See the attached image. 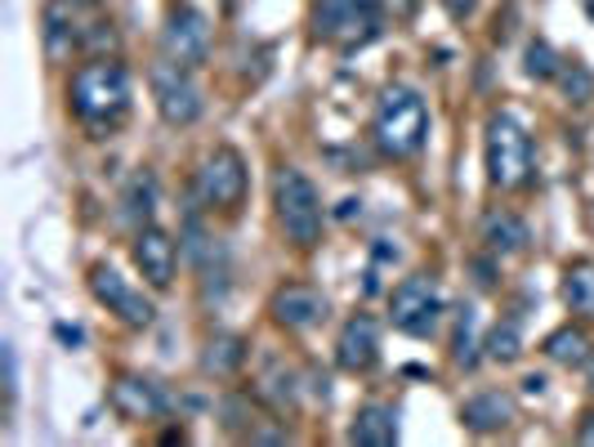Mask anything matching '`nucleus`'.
<instances>
[{
	"label": "nucleus",
	"instance_id": "nucleus-1",
	"mask_svg": "<svg viewBox=\"0 0 594 447\" xmlns=\"http://www.w3.org/2000/svg\"><path fill=\"white\" fill-rule=\"evenodd\" d=\"M131 98H135V85H131V72L126 63L116 59H90L72 72V85H67V103L76 112V122L94 135H112L131 117Z\"/></svg>",
	"mask_w": 594,
	"mask_h": 447
},
{
	"label": "nucleus",
	"instance_id": "nucleus-2",
	"mask_svg": "<svg viewBox=\"0 0 594 447\" xmlns=\"http://www.w3.org/2000/svg\"><path fill=\"white\" fill-rule=\"evenodd\" d=\"M372 139L385 157L407 162L425 148L429 139V107L411 85H389L376 103V117H372Z\"/></svg>",
	"mask_w": 594,
	"mask_h": 447
},
{
	"label": "nucleus",
	"instance_id": "nucleus-3",
	"mask_svg": "<svg viewBox=\"0 0 594 447\" xmlns=\"http://www.w3.org/2000/svg\"><path fill=\"white\" fill-rule=\"evenodd\" d=\"M483 166H488V184L501 193H514L532 179V135L519 117L497 112L483 135Z\"/></svg>",
	"mask_w": 594,
	"mask_h": 447
},
{
	"label": "nucleus",
	"instance_id": "nucleus-4",
	"mask_svg": "<svg viewBox=\"0 0 594 447\" xmlns=\"http://www.w3.org/2000/svg\"><path fill=\"white\" fill-rule=\"evenodd\" d=\"M273 210H278L282 233L295 247H313L322 238V197H317V188L304 170L282 166L273 175Z\"/></svg>",
	"mask_w": 594,
	"mask_h": 447
},
{
	"label": "nucleus",
	"instance_id": "nucleus-5",
	"mask_svg": "<svg viewBox=\"0 0 594 447\" xmlns=\"http://www.w3.org/2000/svg\"><path fill=\"white\" fill-rule=\"evenodd\" d=\"M247 188H251V170H247V157L237 148H215L197 162V175H192V193L206 210H223L232 215L237 206L247 201Z\"/></svg>",
	"mask_w": 594,
	"mask_h": 447
},
{
	"label": "nucleus",
	"instance_id": "nucleus-6",
	"mask_svg": "<svg viewBox=\"0 0 594 447\" xmlns=\"http://www.w3.org/2000/svg\"><path fill=\"white\" fill-rule=\"evenodd\" d=\"M313 28L322 41H340L344 50H363L385 32V6L381 0H322Z\"/></svg>",
	"mask_w": 594,
	"mask_h": 447
},
{
	"label": "nucleus",
	"instance_id": "nucleus-7",
	"mask_svg": "<svg viewBox=\"0 0 594 447\" xmlns=\"http://www.w3.org/2000/svg\"><path fill=\"white\" fill-rule=\"evenodd\" d=\"M389 322L403 335H411V341H429L442 322V291L434 287V278H425V273L403 278L389 291Z\"/></svg>",
	"mask_w": 594,
	"mask_h": 447
},
{
	"label": "nucleus",
	"instance_id": "nucleus-8",
	"mask_svg": "<svg viewBox=\"0 0 594 447\" xmlns=\"http://www.w3.org/2000/svg\"><path fill=\"white\" fill-rule=\"evenodd\" d=\"M148 81H153V98H157V112L166 126H192L206 112V98H201V85L192 81V67L161 59Z\"/></svg>",
	"mask_w": 594,
	"mask_h": 447
},
{
	"label": "nucleus",
	"instance_id": "nucleus-9",
	"mask_svg": "<svg viewBox=\"0 0 594 447\" xmlns=\"http://www.w3.org/2000/svg\"><path fill=\"white\" fill-rule=\"evenodd\" d=\"M90 291H94V300H98L107 313H116L126 326H153V322H157V304H153L139 287H131L112 264H94V269H90Z\"/></svg>",
	"mask_w": 594,
	"mask_h": 447
},
{
	"label": "nucleus",
	"instance_id": "nucleus-10",
	"mask_svg": "<svg viewBox=\"0 0 594 447\" xmlns=\"http://www.w3.org/2000/svg\"><path fill=\"white\" fill-rule=\"evenodd\" d=\"M161 54L170 63H184V67H201L210 59V19L192 6H179L166 14V28H161Z\"/></svg>",
	"mask_w": 594,
	"mask_h": 447
},
{
	"label": "nucleus",
	"instance_id": "nucleus-11",
	"mask_svg": "<svg viewBox=\"0 0 594 447\" xmlns=\"http://www.w3.org/2000/svg\"><path fill=\"white\" fill-rule=\"evenodd\" d=\"M335 363L353 376H363L381 363V322L372 313H353L335 335Z\"/></svg>",
	"mask_w": 594,
	"mask_h": 447
},
{
	"label": "nucleus",
	"instance_id": "nucleus-12",
	"mask_svg": "<svg viewBox=\"0 0 594 447\" xmlns=\"http://www.w3.org/2000/svg\"><path fill=\"white\" fill-rule=\"evenodd\" d=\"M269 313H273V322L286 326V331H309V326L326 322L331 304H326V295H322L317 287H309V282H286V287L273 291Z\"/></svg>",
	"mask_w": 594,
	"mask_h": 447
},
{
	"label": "nucleus",
	"instance_id": "nucleus-13",
	"mask_svg": "<svg viewBox=\"0 0 594 447\" xmlns=\"http://www.w3.org/2000/svg\"><path fill=\"white\" fill-rule=\"evenodd\" d=\"M135 264L139 273L148 278L153 291H166L175 282V269H179V247L166 229H157V224H144V229H135Z\"/></svg>",
	"mask_w": 594,
	"mask_h": 447
},
{
	"label": "nucleus",
	"instance_id": "nucleus-14",
	"mask_svg": "<svg viewBox=\"0 0 594 447\" xmlns=\"http://www.w3.org/2000/svg\"><path fill=\"white\" fill-rule=\"evenodd\" d=\"M112 407L122 420H161L170 412V398L153 376H122L112 385Z\"/></svg>",
	"mask_w": 594,
	"mask_h": 447
},
{
	"label": "nucleus",
	"instance_id": "nucleus-15",
	"mask_svg": "<svg viewBox=\"0 0 594 447\" xmlns=\"http://www.w3.org/2000/svg\"><path fill=\"white\" fill-rule=\"evenodd\" d=\"M460 420H465V429H473V434H497V429H506V425L514 420V398H510L506 389H483V394L465 398Z\"/></svg>",
	"mask_w": 594,
	"mask_h": 447
},
{
	"label": "nucleus",
	"instance_id": "nucleus-16",
	"mask_svg": "<svg viewBox=\"0 0 594 447\" xmlns=\"http://www.w3.org/2000/svg\"><path fill=\"white\" fill-rule=\"evenodd\" d=\"M483 242H488L492 256L506 260V256H523L528 242H532V233H528V224L514 210H488L483 215Z\"/></svg>",
	"mask_w": 594,
	"mask_h": 447
},
{
	"label": "nucleus",
	"instance_id": "nucleus-17",
	"mask_svg": "<svg viewBox=\"0 0 594 447\" xmlns=\"http://www.w3.org/2000/svg\"><path fill=\"white\" fill-rule=\"evenodd\" d=\"M348 443H363V447H394L398 443V412L385 403H367L358 407L348 425Z\"/></svg>",
	"mask_w": 594,
	"mask_h": 447
},
{
	"label": "nucleus",
	"instance_id": "nucleus-18",
	"mask_svg": "<svg viewBox=\"0 0 594 447\" xmlns=\"http://www.w3.org/2000/svg\"><path fill=\"white\" fill-rule=\"evenodd\" d=\"M76 45H81V28H76V14H72V0H50L45 6V54H50V63L72 59Z\"/></svg>",
	"mask_w": 594,
	"mask_h": 447
},
{
	"label": "nucleus",
	"instance_id": "nucleus-19",
	"mask_svg": "<svg viewBox=\"0 0 594 447\" xmlns=\"http://www.w3.org/2000/svg\"><path fill=\"white\" fill-rule=\"evenodd\" d=\"M242 367H247V341H242V335H232V331L210 335L206 350H201V372L215 376V381H228Z\"/></svg>",
	"mask_w": 594,
	"mask_h": 447
},
{
	"label": "nucleus",
	"instance_id": "nucleus-20",
	"mask_svg": "<svg viewBox=\"0 0 594 447\" xmlns=\"http://www.w3.org/2000/svg\"><path fill=\"white\" fill-rule=\"evenodd\" d=\"M153 210H157V175L144 166L131 175L126 193H122V219L135 224V229H144V224H153Z\"/></svg>",
	"mask_w": 594,
	"mask_h": 447
},
{
	"label": "nucleus",
	"instance_id": "nucleus-21",
	"mask_svg": "<svg viewBox=\"0 0 594 447\" xmlns=\"http://www.w3.org/2000/svg\"><path fill=\"white\" fill-rule=\"evenodd\" d=\"M563 304L576 318L594 322V260H572L563 269Z\"/></svg>",
	"mask_w": 594,
	"mask_h": 447
},
{
	"label": "nucleus",
	"instance_id": "nucleus-22",
	"mask_svg": "<svg viewBox=\"0 0 594 447\" xmlns=\"http://www.w3.org/2000/svg\"><path fill=\"white\" fill-rule=\"evenodd\" d=\"M545 358L559 363V367H585L590 363V335L581 326H559L550 341H545Z\"/></svg>",
	"mask_w": 594,
	"mask_h": 447
},
{
	"label": "nucleus",
	"instance_id": "nucleus-23",
	"mask_svg": "<svg viewBox=\"0 0 594 447\" xmlns=\"http://www.w3.org/2000/svg\"><path fill=\"white\" fill-rule=\"evenodd\" d=\"M479 313H473L469 304L456 313V335H451V358H456V367H479Z\"/></svg>",
	"mask_w": 594,
	"mask_h": 447
},
{
	"label": "nucleus",
	"instance_id": "nucleus-24",
	"mask_svg": "<svg viewBox=\"0 0 594 447\" xmlns=\"http://www.w3.org/2000/svg\"><path fill=\"white\" fill-rule=\"evenodd\" d=\"M483 350H488V358L501 363V367L519 363V358H523V331H519V322H514V318H501V322L488 331Z\"/></svg>",
	"mask_w": 594,
	"mask_h": 447
},
{
	"label": "nucleus",
	"instance_id": "nucleus-25",
	"mask_svg": "<svg viewBox=\"0 0 594 447\" xmlns=\"http://www.w3.org/2000/svg\"><path fill=\"white\" fill-rule=\"evenodd\" d=\"M264 403H273L278 412L282 407H295V372L282 367V363H269V372L260 376V389H256Z\"/></svg>",
	"mask_w": 594,
	"mask_h": 447
},
{
	"label": "nucleus",
	"instance_id": "nucleus-26",
	"mask_svg": "<svg viewBox=\"0 0 594 447\" xmlns=\"http://www.w3.org/2000/svg\"><path fill=\"white\" fill-rule=\"evenodd\" d=\"M559 67H563V59L554 54V45H550V41H532V45L523 50V72H528L532 81H554V76H559Z\"/></svg>",
	"mask_w": 594,
	"mask_h": 447
},
{
	"label": "nucleus",
	"instance_id": "nucleus-27",
	"mask_svg": "<svg viewBox=\"0 0 594 447\" xmlns=\"http://www.w3.org/2000/svg\"><path fill=\"white\" fill-rule=\"evenodd\" d=\"M559 85H563V94H567L572 103H590V98H594V76H590L585 63H563V67H559Z\"/></svg>",
	"mask_w": 594,
	"mask_h": 447
},
{
	"label": "nucleus",
	"instance_id": "nucleus-28",
	"mask_svg": "<svg viewBox=\"0 0 594 447\" xmlns=\"http://www.w3.org/2000/svg\"><path fill=\"white\" fill-rule=\"evenodd\" d=\"M6 389H10V403L19 394V363H14V345H6Z\"/></svg>",
	"mask_w": 594,
	"mask_h": 447
},
{
	"label": "nucleus",
	"instance_id": "nucleus-29",
	"mask_svg": "<svg viewBox=\"0 0 594 447\" xmlns=\"http://www.w3.org/2000/svg\"><path fill=\"white\" fill-rule=\"evenodd\" d=\"M442 10H447L456 23H460V19H469L473 10H479V0H442Z\"/></svg>",
	"mask_w": 594,
	"mask_h": 447
},
{
	"label": "nucleus",
	"instance_id": "nucleus-30",
	"mask_svg": "<svg viewBox=\"0 0 594 447\" xmlns=\"http://www.w3.org/2000/svg\"><path fill=\"white\" fill-rule=\"evenodd\" d=\"M381 6H385V10H394V19H407V14L420 6V0H381Z\"/></svg>",
	"mask_w": 594,
	"mask_h": 447
},
{
	"label": "nucleus",
	"instance_id": "nucleus-31",
	"mask_svg": "<svg viewBox=\"0 0 594 447\" xmlns=\"http://www.w3.org/2000/svg\"><path fill=\"white\" fill-rule=\"evenodd\" d=\"M523 394H536V398H541V394H545V381H541V376H528V381H523Z\"/></svg>",
	"mask_w": 594,
	"mask_h": 447
},
{
	"label": "nucleus",
	"instance_id": "nucleus-32",
	"mask_svg": "<svg viewBox=\"0 0 594 447\" xmlns=\"http://www.w3.org/2000/svg\"><path fill=\"white\" fill-rule=\"evenodd\" d=\"M585 447H594V416H585V425H581V434H576Z\"/></svg>",
	"mask_w": 594,
	"mask_h": 447
},
{
	"label": "nucleus",
	"instance_id": "nucleus-33",
	"mask_svg": "<svg viewBox=\"0 0 594 447\" xmlns=\"http://www.w3.org/2000/svg\"><path fill=\"white\" fill-rule=\"evenodd\" d=\"M59 331V341H72V345H81V331L76 326H54Z\"/></svg>",
	"mask_w": 594,
	"mask_h": 447
},
{
	"label": "nucleus",
	"instance_id": "nucleus-34",
	"mask_svg": "<svg viewBox=\"0 0 594 447\" xmlns=\"http://www.w3.org/2000/svg\"><path fill=\"white\" fill-rule=\"evenodd\" d=\"M585 381H590V394H594V354H590V363H585Z\"/></svg>",
	"mask_w": 594,
	"mask_h": 447
},
{
	"label": "nucleus",
	"instance_id": "nucleus-35",
	"mask_svg": "<svg viewBox=\"0 0 594 447\" xmlns=\"http://www.w3.org/2000/svg\"><path fill=\"white\" fill-rule=\"evenodd\" d=\"M581 6H585V14H590V19H594V0H581Z\"/></svg>",
	"mask_w": 594,
	"mask_h": 447
},
{
	"label": "nucleus",
	"instance_id": "nucleus-36",
	"mask_svg": "<svg viewBox=\"0 0 594 447\" xmlns=\"http://www.w3.org/2000/svg\"><path fill=\"white\" fill-rule=\"evenodd\" d=\"M72 6H98V0H72Z\"/></svg>",
	"mask_w": 594,
	"mask_h": 447
}]
</instances>
